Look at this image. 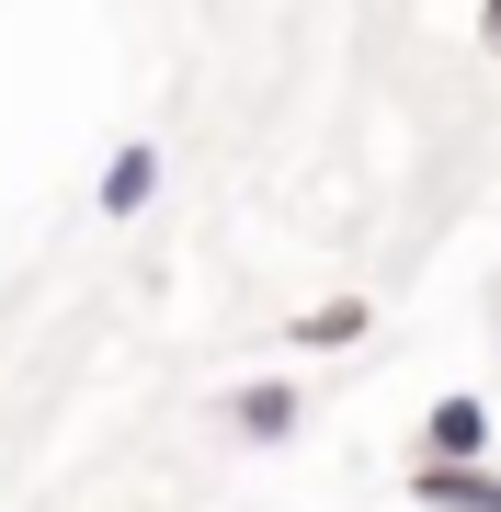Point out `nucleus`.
Instances as JSON below:
<instances>
[{"label": "nucleus", "instance_id": "obj_1", "mask_svg": "<svg viewBox=\"0 0 501 512\" xmlns=\"http://www.w3.org/2000/svg\"><path fill=\"white\" fill-rule=\"evenodd\" d=\"M410 467H490V399H467V387L433 399V410H422V456H410Z\"/></svg>", "mask_w": 501, "mask_h": 512}, {"label": "nucleus", "instance_id": "obj_2", "mask_svg": "<svg viewBox=\"0 0 501 512\" xmlns=\"http://www.w3.org/2000/svg\"><path fill=\"white\" fill-rule=\"evenodd\" d=\"M228 421H240V444H285V433L308 421V387H297V376H251L240 399H228Z\"/></svg>", "mask_w": 501, "mask_h": 512}, {"label": "nucleus", "instance_id": "obj_3", "mask_svg": "<svg viewBox=\"0 0 501 512\" xmlns=\"http://www.w3.org/2000/svg\"><path fill=\"white\" fill-rule=\"evenodd\" d=\"M422 512H501V467H410Z\"/></svg>", "mask_w": 501, "mask_h": 512}, {"label": "nucleus", "instance_id": "obj_4", "mask_svg": "<svg viewBox=\"0 0 501 512\" xmlns=\"http://www.w3.org/2000/svg\"><path fill=\"white\" fill-rule=\"evenodd\" d=\"M149 194H160V148L126 137V148L103 160V217H149Z\"/></svg>", "mask_w": 501, "mask_h": 512}, {"label": "nucleus", "instance_id": "obj_5", "mask_svg": "<svg viewBox=\"0 0 501 512\" xmlns=\"http://www.w3.org/2000/svg\"><path fill=\"white\" fill-rule=\"evenodd\" d=\"M342 342H365V296H331L297 319V353H342Z\"/></svg>", "mask_w": 501, "mask_h": 512}, {"label": "nucleus", "instance_id": "obj_6", "mask_svg": "<svg viewBox=\"0 0 501 512\" xmlns=\"http://www.w3.org/2000/svg\"><path fill=\"white\" fill-rule=\"evenodd\" d=\"M479 46H490V57H501V12H479Z\"/></svg>", "mask_w": 501, "mask_h": 512}]
</instances>
